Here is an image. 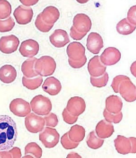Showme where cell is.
Segmentation results:
<instances>
[{"label":"cell","mask_w":136,"mask_h":158,"mask_svg":"<svg viewBox=\"0 0 136 158\" xmlns=\"http://www.w3.org/2000/svg\"><path fill=\"white\" fill-rule=\"evenodd\" d=\"M17 125L9 116L0 115V151H7L13 148L17 140Z\"/></svg>","instance_id":"cell-1"},{"label":"cell","mask_w":136,"mask_h":158,"mask_svg":"<svg viewBox=\"0 0 136 158\" xmlns=\"http://www.w3.org/2000/svg\"><path fill=\"white\" fill-rule=\"evenodd\" d=\"M69 64L74 69L82 68L87 61L85 48L81 43L74 42L70 43L67 48Z\"/></svg>","instance_id":"cell-2"},{"label":"cell","mask_w":136,"mask_h":158,"mask_svg":"<svg viewBox=\"0 0 136 158\" xmlns=\"http://www.w3.org/2000/svg\"><path fill=\"white\" fill-rule=\"evenodd\" d=\"M56 69V61L50 56H42L37 60L35 64V71L41 77H47L52 75Z\"/></svg>","instance_id":"cell-3"},{"label":"cell","mask_w":136,"mask_h":158,"mask_svg":"<svg viewBox=\"0 0 136 158\" xmlns=\"http://www.w3.org/2000/svg\"><path fill=\"white\" fill-rule=\"evenodd\" d=\"M136 139L135 137L129 138L118 135L114 140V147L120 154L126 155L129 153H136Z\"/></svg>","instance_id":"cell-4"},{"label":"cell","mask_w":136,"mask_h":158,"mask_svg":"<svg viewBox=\"0 0 136 158\" xmlns=\"http://www.w3.org/2000/svg\"><path fill=\"white\" fill-rule=\"evenodd\" d=\"M31 109L39 115H47L52 109V104L49 98L39 95L32 98L30 102Z\"/></svg>","instance_id":"cell-5"},{"label":"cell","mask_w":136,"mask_h":158,"mask_svg":"<svg viewBox=\"0 0 136 158\" xmlns=\"http://www.w3.org/2000/svg\"><path fill=\"white\" fill-rule=\"evenodd\" d=\"M39 138L45 148L50 149L58 144L60 135L55 129L46 127L40 133Z\"/></svg>","instance_id":"cell-6"},{"label":"cell","mask_w":136,"mask_h":158,"mask_svg":"<svg viewBox=\"0 0 136 158\" xmlns=\"http://www.w3.org/2000/svg\"><path fill=\"white\" fill-rule=\"evenodd\" d=\"M118 93L128 102H133L136 100V86L130 78L121 82L118 87Z\"/></svg>","instance_id":"cell-7"},{"label":"cell","mask_w":136,"mask_h":158,"mask_svg":"<svg viewBox=\"0 0 136 158\" xmlns=\"http://www.w3.org/2000/svg\"><path fill=\"white\" fill-rule=\"evenodd\" d=\"M26 128L32 133H37L44 129L45 121L44 118L32 113L27 116L25 119Z\"/></svg>","instance_id":"cell-8"},{"label":"cell","mask_w":136,"mask_h":158,"mask_svg":"<svg viewBox=\"0 0 136 158\" xmlns=\"http://www.w3.org/2000/svg\"><path fill=\"white\" fill-rule=\"evenodd\" d=\"M10 109L14 115L19 117H24L31 111L29 102L21 98H16L12 101L10 104Z\"/></svg>","instance_id":"cell-9"},{"label":"cell","mask_w":136,"mask_h":158,"mask_svg":"<svg viewBox=\"0 0 136 158\" xmlns=\"http://www.w3.org/2000/svg\"><path fill=\"white\" fill-rule=\"evenodd\" d=\"M19 44V39L13 35L2 36L0 39V51L10 54L16 51Z\"/></svg>","instance_id":"cell-10"},{"label":"cell","mask_w":136,"mask_h":158,"mask_svg":"<svg viewBox=\"0 0 136 158\" xmlns=\"http://www.w3.org/2000/svg\"><path fill=\"white\" fill-rule=\"evenodd\" d=\"M86 108V103L84 99L81 97L75 96L69 99L66 109L71 115L78 117L84 113Z\"/></svg>","instance_id":"cell-11"},{"label":"cell","mask_w":136,"mask_h":158,"mask_svg":"<svg viewBox=\"0 0 136 158\" xmlns=\"http://www.w3.org/2000/svg\"><path fill=\"white\" fill-rule=\"evenodd\" d=\"M100 57L101 62L105 65H113L120 60L121 53L115 48L109 47L105 50Z\"/></svg>","instance_id":"cell-12"},{"label":"cell","mask_w":136,"mask_h":158,"mask_svg":"<svg viewBox=\"0 0 136 158\" xmlns=\"http://www.w3.org/2000/svg\"><path fill=\"white\" fill-rule=\"evenodd\" d=\"M92 25L90 18L85 14H77L73 18V27L80 33H87L91 29Z\"/></svg>","instance_id":"cell-13"},{"label":"cell","mask_w":136,"mask_h":158,"mask_svg":"<svg viewBox=\"0 0 136 158\" xmlns=\"http://www.w3.org/2000/svg\"><path fill=\"white\" fill-rule=\"evenodd\" d=\"M39 45L36 41L32 39L26 40L22 43L19 52L23 57L32 58L38 53Z\"/></svg>","instance_id":"cell-14"},{"label":"cell","mask_w":136,"mask_h":158,"mask_svg":"<svg viewBox=\"0 0 136 158\" xmlns=\"http://www.w3.org/2000/svg\"><path fill=\"white\" fill-rule=\"evenodd\" d=\"M33 10L31 7L19 5L15 10L14 16L17 23L26 25L30 23L33 17Z\"/></svg>","instance_id":"cell-15"},{"label":"cell","mask_w":136,"mask_h":158,"mask_svg":"<svg viewBox=\"0 0 136 158\" xmlns=\"http://www.w3.org/2000/svg\"><path fill=\"white\" fill-rule=\"evenodd\" d=\"M86 47L92 53L97 55L104 47L103 39L97 32H91L87 37Z\"/></svg>","instance_id":"cell-16"},{"label":"cell","mask_w":136,"mask_h":158,"mask_svg":"<svg viewBox=\"0 0 136 158\" xmlns=\"http://www.w3.org/2000/svg\"><path fill=\"white\" fill-rule=\"evenodd\" d=\"M106 66L100 60V56H95L89 60L88 64V70L91 77H100L105 73Z\"/></svg>","instance_id":"cell-17"},{"label":"cell","mask_w":136,"mask_h":158,"mask_svg":"<svg viewBox=\"0 0 136 158\" xmlns=\"http://www.w3.org/2000/svg\"><path fill=\"white\" fill-rule=\"evenodd\" d=\"M49 40L51 43L58 48L64 47L70 42L68 35L66 31L61 29L55 30L50 36Z\"/></svg>","instance_id":"cell-18"},{"label":"cell","mask_w":136,"mask_h":158,"mask_svg":"<svg viewBox=\"0 0 136 158\" xmlns=\"http://www.w3.org/2000/svg\"><path fill=\"white\" fill-rule=\"evenodd\" d=\"M42 88L44 91L51 96H56L61 91L62 86L58 79L52 77L45 80Z\"/></svg>","instance_id":"cell-19"},{"label":"cell","mask_w":136,"mask_h":158,"mask_svg":"<svg viewBox=\"0 0 136 158\" xmlns=\"http://www.w3.org/2000/svg\"><path fill=\"white\" fill-rule=\"evenodd\" d=\"M114 132V126L112 123L105 120H102L97 124L96 133L100 139H103L111 137Z\"/></svg>","instance_id":"cell-20"},{"label":"cell","mask_w":136,"mask_h":158,"mask_svg":"<svg viewBox=\"0 0 136 158\" xmlns=\"http://www.w3.org/2000/svg\"><path fill=\"white\" fill-rule=\"evenodd\" d=\"M39 15L45 23L53 25L59 19L60 15L58 9L52 6H47Z\"/></svg>","instance_id":"cell-21"},{"label":"cell","mask_w":136,"mask_h":158,"mask_svg":"<svg viewBox=\"0 0 136 158\" xmlns=\"http://www.w3.org/2000/svg\"><path fill=\"white\" fill-rule=\"evenodd\" d=\"M17 76L16 69L11 65H5L0 69V80L3 83L6 84L12 83Z\"/></svg>","instance_id":"cell-22"},{"label":"cell","mask_w":136,"mask_h":158,"mask_svg":"<svg viewBox=\"0 0 136 158\" xmlns=\"http://www.w3.org/2000/svg\"><path fill=\"white\" fill-rule=\"evenodd\" d=\"M105 109L112 114L121 112L123 107V103L119 97L112 95L107 97L105 100Z\"/></svg>","instance_id":"cell-23"},{"label":"cell","mask_w":136,"mask_h":158,"mask_svg":"<svg viewBox=\"0 0 136 158\" xmlns=\"http://www.w3.org/2000/svg\"><path fill=\"white\" fill-rule=\"evenodd\" d=\"M37 59L35 58H29L23 63L21 71L25 77L32 78L38 76V74L35 72L34 69L35 64Z\"/></svg>","instance_id":"cell-24"},{"label":"cell","mask_w":136,"mask_h":158,"mask_svg":"<svg viewBox=\"0 0 136 158\" xmlns=\"http://www.w3.org/2000/svg\"><path fill=\"white\" fill-rule=\"evenodd\" d=\"M69 139L73 142H80L84 139L85 136V130L80 125H74L71 127L68 132Z\"/></svg>","instance_id":"cell-25"},{"label":"cell","mask_w":136,"mask_h":158,"mask_svg":"<svg viewBox=\"0 0 136 158\" xmlns=\"http://www.w3.org/2000/svg\"><path fill=\"white\" fill-rule=\"evenodd\" d=\"M116 29L120 34L126 35L133 33L136 30V26L131 24L127 18H125L117 24Z\"/></svg>","instance_id":"cell-26"},{"label":"cell","mask_w":136,"mask_h":158,"mask_svg":"<svg viewBox=\"0 0 136 158\" xmlns=\"http://www.w3.org/2000/svg\"><path fill=\"white\" fill-rule=\"evenodd\" d=\"M104 140L99 138L96 135L94 131L89 133L87 137L86 143L91 149L97 150L103 145Z\"/></svg>","instance_id":"cell-27"},{"label":"cell","mask_w":136,"mask_h":158,"mask_svg":"<svg viewBox=\"0 0 136 158\" xmlns=\"http://www.w3.org/2000/svg\"><path fill=\"white\" fill-rule=\"evenodd\" d=\"M43 77L37 76L33 79L28 78L23 76L22 78V83L23 86L30 90H35L40 86L43 83Z\"/></svg>","instance_id":"cell-28"},{"label":"cell","mask_w":136,"mask_h":158,"mask_svg":"<svg viewBox=\"0 0 136 158\" xmlns=\"http://www.w3.org/2000/svg\"><path fill=\"white\" fill-rule=\"evenodd\" d=\"M28 154L32 155L35 158H41L43 154V150L35 143H30L25 148V154Z\"/></svg>","instance_id":"cell-29"},{"label":"cell","mask_w":136,"mask_h":158,"mask_svg":"<svg viewBox=\"0 0 136 158\" xmlns=\"http://www.w3.org/2000/svg\"><path fill=\"white\" fill-rule=\"evenodd\" d=\"M11 5L6 1H0V19H5L9 17L11 14Z\"/></svg>","instance_id":"cell-30"},{"label":"cell","mask_w":136,"mask_h":158,"mask_svg":"<svg viewBox=\"0 0 136 158\" xmlns=\"http://www.w3.org/2000/svg\"><path fill=\"white\" fill-rule=\"evenodd\" d=\"M103 116L105 120L109 123H114L117 124L120 122L123 118V114L122 112L117 114H112L107 111L105 109L103 111Z\"/></svg>","instance_id":"cell-31"},{"label":"cell","mask_w":136,"mask_h":158,"mask_svg":"<svg viewBox=\"0 0 136 158\" xmlns=\"http://www.w3.org/2000/svg\"><path fill=\"white\" fill-rule=\"evenodd\" d=\"M109 75L107 72L100 77H90V82L92 85L95 87L101 88L105 86L109 81Z\"/></svg>","instance_id":"cell-32"},{"label":"cell","mask_w":136,"mask_h":158,"mask_svg":"<svg viewBox=\"0 0 136 158\" xmlns=\"http://www.w3.org/2000/svg\"><path fill=\"white\" fill-rule=\"evenodd\" d=\"M15 25V22L11 17L5 20H0V32H9L12 30Z\"/></svg>","instance_id":"cell-33"},{"label":"cell","mask_w":136,"mask_h":158,"mask_svg":"<svg viewBox=\"0 0 136 158\" xmlns=\"http://www.w3.org/2000/svg\"><path fill=\"white\" fill-rule=\"evenodd\" d=\"M61 144L64 149L66 150H72L77 148L79 143L73 142L69 139L68 132L63 135L60 139Z\"/></svg>","instance_id":"cell-34"},{"label":"cell","mask_w":136,"mask_h":158,"mask_svg":"<svg viewBox=\"0 0 136 158\" xmlns=\"http://www.w3.org/2000/svg\"><path fill=\"white\" fill-rule=\"evenodd\" d=\"M35 25L36 28L41 32H47L51 30L54 25L48 24L43 21L39 15H38L35 21Z\"/></svg>","instance_id":"cell-35"},{"label":"cell","mask_w":136,"mask_h":158,"mask_svg":"<svg viewBox=\"0 0 136 158\" xmlns=\"http://www.w3.org/2000/svg\"><path fill=\"white\" fill-rule=\"evenodd\" d=\"M45 124L47 126L55 127L58 125V120L56 114L50 113L44 118Z\"/></svg>","instance_id":"cell-36"},{"label":"cell","mask_w":136,"mask_h":158,"mask_svg":"<svg viewBox=\"0 0 136 158\" xmlns=\"http://www.w3.org/2000/svg\"><path fill=\"white\" fill-rule=\"evenodd\" d=\"M128 79H129V78L128 77L125 75H120L115 77L113 79L111 84V86L114 91L115 93H118V87L120 83L122 81Z\"/></svg>","instance_id":"cell-37"},{"label":"cell","mask_w":136,"mask_h":158,"mask_svg":"<svg viewBox=\"0 0 136 158\" xmlns=\"http://www.w3.org/2000/svg\"><path fill=\"white\" fill-rule=\"evenodd\" d=\"M62 116L64 121L67 124H72L76 122L78 119V117L71 115L65 108L62 112Z\"/></svg>","instance_id":"cell-38"},{"label":"cell","mask_w":136,"mask_h":158,"mask_svg":"<svg viewBox=\"0 0 136 158\" xmlns=\"http://www.w3.org/2000/svg\"><path fill=\"white\" fill-rule=\"evenodd\" d=\"M136 6H134L130 7L127 13V19L128 22L133 25L136 26Z\"/></svg>","instance_id":"cell-39"},{"label":"cell","mask_w":136,"mask_h":158,"mask_svg":"<svg viewBox=\"0 0 136 158\" xmlns=\"http://www.w3.org/2000/svg\"><path fill=\"white\" fill-rule=\"evenodd\" d=\"M86 34L87 33H80V32H78L73 26L70 29V36L73 40H81L85 36Z\"/></svg>","instance_id":"cell-40"},{"label":"cell","mask_w":136,"mask_h":158,"mask_svg":"<svg viewBox=\"0 0 136 158\" xmlns=\"http://www.w3.org/2000/svg\"><path fill=\"white\" fill-rule=\"evenodd\" d=\"M9 151L11 154L13 158H21L22 156L21 150L19 148L17 147H14Z\"/></svg>","instance_id":"cell-41"},{"label":"cell","mask_w":136,"mask_h":158,"mask_svg":"<svg viewBox=\"0 0 136 158\" xmlns=\"http://www.w3.org/2000/svg\"><path fill=\"white\" fill-rule=\"evenodd\" d=\"M39 1H20L22 4L26 6H30L34 5L38 2Z\"/></svg>","instance_id":"cell-42"},{"label":"cell","mask_w":136,"mask_h":158,"mask_svg":"<svg viewBox=\"0 0 136 158\" xmlns=\"http://www.w3.org/2000/svg\"><path fill=\"white\" fill-rule=\"evenodd\" d=\"M0 158H13L12 155L9 151L0 152Z\"/></svg>","instance_id":"cell-43"},{"label":"cell","mask_w":136,"mask_h":158,"mask_svg":"<svg viewBox=\"0 0 136 158\" xmlns=\"http://www.w3.org/2000/svg\"><path fill=\"white\" fill-rule=\"evenodd\" d=\"M66 158H82V157L76 152H72L67 156Z\"/></svg>","instance_id":"cell-44"},{"label":"cell","mask_w":136,"mask_h":158,"mask_svg":"<svg viewBox=\"0 0 136 158\" xmlns=\"http://www.w3.org/2000/svg\"><path fill=\"white\" fill-rule=\"evenodd\" d=\"M131 72L134 76L136 77V62H134L133 64L130 68Z\"/></svg>","instance_id":"cell-45"},{"label":"cell","mask_w":136,"mask_h":158,"mask_svg":"<svg viewBox=\"0 0 136 158\" xmlns=\"http://www.w3.org/2000/svg\"><path fill=\"white\" fill-rule=\"evenodd\" d=\"M22 158H34L33 156L31 155H26L25 156L23 157Z\"/></svg>","instance_id":"cell-46"}]
</instances>
